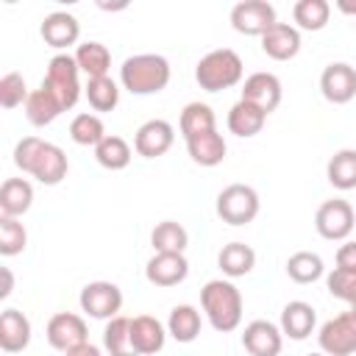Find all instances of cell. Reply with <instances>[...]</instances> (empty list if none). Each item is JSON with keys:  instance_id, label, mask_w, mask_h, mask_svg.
Returning <instances> with one entry per match:
<instances>
[{"instance_id": "6da1fadb", "label": "cell", "mask_w": 356, "mask_h": 356, "mask_svg": "<svg viewBox=\"0 0 356 356\" xmlns=\"http://www.w3.org/2000/svg\"><path fill=\"white\" fill-rule=\"evenodd\" d=\"M14 164L33 175L39 184L44 186H56L67 178V170H70V161H67V153L53 145V142H44L39 136H25L17 142L14 147Z\"/></svg>"}, {"instance_id": "7a4b0ae2", "label": "cell", "mask_w": 356, "mask_h": 356, "mask_svg": "<svg viewBox=\"0 0 356 356\" xmlns=\"http://www.w3.org/2000/svg\"><path fill=\"white\" fill-rule=\"evenodd\" d=\"M200 306L211 328L220 334H228L242 323V292L231 281H222V278L209 281L200 289Z\"/></svg>"}, {"instance_id": "3957f363", "label": "cell", "mask_w": 356, "mask_h": 356, "mask_svg": "<svg viewBox=\"0 0 356 356\" xmlns=\"http://www.w3.org/2000/svg\"><path fill=\"white\" fill-rule=\"evenodd\" d=\"M120 81L131 95H156L170 83V61L159 53H139L122 61Z\"/></svg>"}, {"instance_id": "277c9868", "label": "cell", "mask_w": 356, "mask_h": 356, "mask_svg": "<svg viewBox=\"0 0 356 356\" xmlns=\"http://www.w3.org/2000/svg\"><path fill=\"white\" fill-rule=\"evenodd\" d=\"M242 58L236 50L231 47H220V50H211L206 53L197 67H195V81L200 83V89L206 92H222V89H231L242 81Z\"/></svg>"}, {"instance_id": "5b68a950", "label": "cell", "mask_w": 356, "mask_h": 356, "mask_svg": "<svg viewBox=\"0 0 356 356\" xmlns=\"http://www.w3.org/2000/svg\"><path fill=\"white\" fill-rule=\"evenodd\" d=\"M78 72H81V70H78L75 56H70V53H58V56L50 58L47 72H44V78H42V86L58 97V103L64 106V111L72 108V106L78 103V97H81V81H78Z\"/></svg>"}, {"instance_id": "8992f818", "label": "cell", "mask_w": 356, "mask_h": 356, "mask_svg": "<svg viewBox=\"0 0 356 356\" xmlns=\"http://www.w3.org/2000/svg\"><path fill=\"white\" fill-rule=\"evenodd\" d=\"M259 192L248 184H231L217 195V217L228 225H248L259 214Z\"/></svg>"}, {"instance_id": "52a82bcc", "label": "cell", "mask_w": 356, "mask_h": 356, "mask_svg": "<svg viewBox=\"0 0 356 356\" xmlns=\"http://www.w3.org/2000/svg\"><path fill=\"white\" fill-rule=\"evenodd\" d=\"M353 222H356V211H353V206H350L348 200H342V197L325 200V203L317 209V214H314V228H317V234H320L323 239H328V242H342V239H348L350 231H353Z\"/></svg>"}, {"instance_id": "ba28073f", "label": "cell", "mask_w": 356, "mask_h": 356, "mask_svg": "<svg viewBox=\"0 0 356 356\" xmlns=\"http://www.w3.org/2000/svg\"><path fill=\"white\" fill-rule=\"evenodd\" d=\"M320 350L325 356H350L356 353V312H342L337 317H331L328 323H323L320 334H317Z\"/></svg>"}, {"instance_id": "9c48e42d", "label": "cell", "mask_w": 356, "mask_h": 356, "mask_svg": "<svg viewBox=\"0 0 356 356\" xmlns=\"http://www.w3.org/2000/svg\"><path fill=\"white\" fill-rule=\"evenodd\" d=\"M275 22V8L267 0H242L231 8V25L245 36H264Z\"/></svg>"}, {"instance_id": "30bf717a", "label": "cell", "mask_w": 356, "mask_h": 356, "mask_svg": "<svg viewBox=\"0 0 356 356\" xmlns=\"http://www.w3.org/2000/svg\"><path fill=\"white\" fill-rule=\"evenodd\" d=\"M81 309L95 320H111L122 309V292L111 281H92L81 289Z\"/></svg>"}, {"instance_id": "8fae6325", "label": "cell", "mask_w": 356, "mask_h": 356, "mask_svg": "<svg viewBox=\"0 0 356 356\" xmlns=\"http://www.w3.org/2000/svg\"><path fill=\"white\" fill-rule=\"evenodd\" d=\"M86 337H89V328H86V323H83L81 314L58 312V314H53V317L47 320V342H50L56 350H61V353H67V350L83 345Z\"/></svg>"}, {"instance_id": "7c38bea8", "label": "cell", "mask_w": 356, "mask_h": 356, "mask_svg": "<svg viewBox=\"0 0 356 356\" xmlns=\"http://www.w3.org/2000/svg\"><path fill=\"white\" fill-rule=\"evenodd\" d=\"M320 92L328 103L342 106L356 97V70L345 61H334L320 75Z\"/></svg>"}, {"instance_id": "4fadbf2b", "label": "cell", "mask_w": 356, "mask_h": 356, "mask_svg": "<svg viewBox=\"0 0 356 356\" xmlns=\"http://www.w3.org/2000/svg\"><path fill=\"white\" fill-rule=\"evenodd\" d=\"M175 142V128L167 120H147L139 125L134 136V150L142 159H159L164 156Z\"/></svg>"}, {"instance_id": "5bb4252c", "label": "cell", "mask_w": 356, "mask_h": 356, "mask_svg": "<svg viewBox=\"0 0 356 356\" xmlns=\"http://www.w3.org/2000/svg\"><path fill=\"white\" fill-rule=\"evenodd\" d=\"M284 345V334L270 320H253L242 331V348L250 356H278Z\"/></svg>"}, {"instance_id": "9a60e30c", "label": "cell", "mask_w": 356, "mask_h": 356, "mask_svg": "<svg viewBox=\"0 0 356 356\" xmlns=\"http://www.w3.org/2000/svg\"><path fill=\"white\" fill-rule=\"evenodd\" d=\"M239 100H248V103L259 106L264 114L275 111L278 103H281V81H278V75H273V72L248 75L245 83H242V97Z\"/></svg>"}, {"instance_id": "2e32d148", "label": "cell", "mask_w": 356, "mask_h": 356, "mask_svg": "<svg viewBox=\"0 0 356 356\" xmlns=\"http://www.w3.org/2000/svg\"><path fill=\"white\" fill-rule=\"evenodd\" d=\"M189 275V261L184 253H153L145 264V278L153 286H175Z\"/></svg>"}, {"instance_id": "e0dca14e", "label": "cell", "mask_w": 356, "mask_h": 356, "mask_svg": "<svg viewBox=\"0 0 356 356\" xmlns=\"http://www.w3.org/2000/svg\"><path fill=\"white\" fill-rule=\"evenodd\" d=\"M39 33H42L44 44H50V47H56V50H64V47H70V44L78 42V36H81V22H78L70 11H53V14H47V17L42 19Z\"/></svg>"}, {"instance_id": "ac0fdd59", "label": "cell", "mask_w": 356, "mask_h": 356, "mask_svg": "<svg viewBox=\"0 0 356 356\" xmlns=\"http://www.w3.org/2000/svg\"><path fill=\"white\" fill-rule=\"evenodd\" d=\"M261 50L275 61H289L300 53V31L289 22H275L261 36Z\"/></svg>"}, {"instance_id": "d6986e66", "label": "cell", "mask_w": 356, "mask_h": 356, "mask_svg": "<svg viewBox=\"0 0 356 356\" xmlns=\"http://www.w3.org/2000/svg\"><path fill=\"white\" fill-rule=\"evenodd\" d=\"M164 339H167V331L156 317H150V314L131 317V345L139 356L159 353L164 348Z\"/></svg>"}, {"instance_id": "ffe728a7", "label": "cell", "mask_w": 356, "mask_h": 356, "mask_svg": "<svg viewBox=\"0 0 356 356\" xmlns=\"http://www.w3.org/2000/svg\"><path fill=\"white\" fill-rule=\"evenodd\" d=\"M186 150H189V159L200 167H217L222 164L225 153H228V145L222 139V134L214 131H203V134H195L186 139Z\"/></svg>"}, {"instance_id": "44dd1931", "label": "cell", "mask_w": 356, "mask_h": 356, "mask_svg": "<svg viewBox=\"0 0 356 356\" xmlns=\"http://www.w3.org/2000/svg\"><path fill=\"white\" fill-rule=\"evenodd\" d=\"M31 342V320L19 309H3L0 314V348L6 353H19Z\"/></svg>"}, {"instance_id": "7402d4cb", "label": "cell", "mask_w": 356, "mask_h": 356, "mask_svg": "<svg viewBox=\"0 0 356 356\" xmlns=\"http://www.w3.org/2000/svg\"><path fill=\"white\" fill-rule=\"evenodd\" d=\"M314 323H317V314L314 309L306 303V300H289L284 309H281V334H286L289 339H306L312 331H314Z\"/></svg>"}, {"instance_id": "603a6c76", "label": "cell", "mask_w": 356, "mask_h": 356, "mask_svg": "<svg viewBox=\"0 0 356 356\" xmlns=\"http://www.w3.org/2000/svg\"><path fill=\"white\" fill-rule=\"evenodd\" d=\"M33 203V186L25 178H6L0 186V214L22 217Z\"/></svg>"}, {"instance_id": "cb8c5ba5", "label": "cell", "mask_w": 356, "mask_h": 356, "mask_svg": "<svg viewBox=\"0 0 356 356\" xmlns=\"http://www.w3.org/2000/svg\"><path fill=\"white\" fill-rule=\"evenodd\" d=\"M264 122H267V114L248 100H236L228 111V131L234 136H242V139L256 136L264 128Z\"/></svg>"}, {"instance_id": "d4e9b609", "label": "cell", "mask_w": 356, "mask_h": 356, "mask_svg": "<svg viewBox=\"0 0 356 356\" xmlns=\"http://www.w3.org/2000/svg\"><path fill=\"white\" fill-rule=\"evenodd\" d=\"M61 111H64V106H61L58 97H56L53 92H47L44 86L33 89V92L28 95V100H25V117H28V122L36 125V128L50 125Z\"/></svg>"}, {"instance_id": "484cf974", "label": "cell", "mask_w": 356, "mask_h": 356, "mask_svg": "<svg viewBox=\"0 0 356 356\" xmlns=\"http://www.w3.org/2000/svg\"><path fill=\"white\" fill-rule=\"evenodd\" d=\"M75 61H78V70L89 78H103L108 75V67H111V53L103 42H83L75 47Z\"/></svg>"}, {"instance_id": "4316f807", "label": "cell", "mask_w": 356, "mask_h": 356, "mask_svg": "<svg viewBox=\"0 0 356 356\" xmlns=\"http://www.w3.org/2000/svg\"><path fill=\"white\" fill-rule=\"evenodd\" d=\"M217 264L228 278H242V275H248L253 270L256 253L245 242H228V245H222V250L217 256Z\"/></svg>"}, {"instance_id": "83f0119b", "label": "cell", "mask_w": 356, "mask_h": 356, "mask_svg": "<svg viewBox=\"0 0 356 356\" xmlns=\"http://www.w3.org/2000/svg\"><path fill=\"white\" fill-rule=\"evenodd\" d=\"M325 175H328V184H331L334 189H339V192L356 189V150H353V147L337 150V153L328 159Z\"/></svg>"}, {"instance_id": "f1b7e54d", "label": "cell", "mask_w": 356, "mask_h": 356, "mask_svg": "<svg viewBox=\"0 0 356 356\" xmlns=\"http://www.w3.org/2000/svg\"><path fill=\"white\" fill-rule=\"evenodd\" d=\"M200 312L189 303H181L170 312V320H167V334L175 339V342H195L197 334H200Z\"/></svg>"}, {"instance_id": "f546056e", "label": "cell", "mask_w": 356, "mask_h": 356, "mask_svg": "<svg viewBox=\"0 0 356 356\" xmlns=\"http://www.w3.org/2000/svg\"><path fill=\"white\" fill-rule=\"evenodd\" d=\"M103 348L108 350V356H139L131 345V317H111L106 320L103 328Z\"/></svg>"}, {"instance_id": "4dcf8cb0", "label": "cell", "mask_w": 356, "mask_h": 356, "mask_svg": "<svg viewBox=\"0 0 356 356\" xmlns=\"http://www.w3.org/2000/svg\"><path fill=\"white\" fill-rule=\"evenodd\" d=\"M178 128H181V136L189 139L195 134H203V131H214L217 128V117L211 111L209 103H186L184 111H181V120H178Z\"/></svg>"}, {"instance_id": "1f68e13d", "label": "cell", "mask_w": 356, "mask_h": 356, "mask_svg": "<svg viewBox=\"0 0 356 356\" xmlns=\"http://www.w3.org/2000/svg\"><path fill=\"white\" fill-rule=\"evenodd\" d=\"M150 245L156 253H184L186 245H189V234L181 222L175 220H164L153 228L150 234Z\"/></svg>"}, {"instance_id": "d6a6232c", "label": "cell", "mask_w": 356, "mask_h": 356, "mask_svg": "<svg viewBox=\"0 0 356 356\" xmlns=\"http://www.w3.org/2000/svg\"><path fill=\"white\" fill-rule=\"evenodd\" d=\"M323 273H325V264L312 250H298L286 259V275L295 284H314L317 278H323Z\"/></svg>"}, {"instance_id": "836d02e7", "label": "cell", "mask_w": 356, "mask_h": 356, "mask_svg": "<svg viewBox=\"0 0 356 356\" xmlns=\"http://www.w3.org/2000/svg\"><path fill=\"white\" fill-rule=\"evenodd\" d=\"M95 159L106 170H125L131 164V145L117 134H106V139L95 147Z\"/></svg>"}, {"instance_id": "e575fe53", "label": "cell", "mask_w": 356, "mask_h": 356, "mask_svg": "<svg viewBox=\"0 0 356 356\" xmlns=\"http://www.w3.org/2000/svg\"><path fill=\"white\" fill-rule=\"evenodd\" d=\"M70 136L75 145H83V147H97L103 139H106V128H103V120L92 111H83V114H75L72 122H70Z\"/></svg>"}, {"instance_id": "d590c367", "label": "cell", "mask_w": 356, "mask_h": 356, "mask_svg": "<svg viewBox=\"0 0 356 356\" xmlns=\"http://www.w3.org/2000/svg\"><path fill=\"white\" fill-rule=\"evenodd\" d=\"M83 95H86V100L95 111H114L117 103H120V86L108 75L89 78L86 86H83Z\"/></svg>"}, {"instance_id": "8d00e7d4", "label": "cell", "mask_w": 356, "mask_h": 356, "mask_svg": "<svg viewBox=\"0 0 356 356\" xmlns=\"http://www.w3.org/2000/svg\"><path fill=\"white\" fill-rule=\"evenodd\" d=\"M292 17L303 31H323L331 17V6L325 0H298L292 6Z\"/></svg>"}, {"instance_id": "74e56055", "label": "cell", "mask_w": 356, "mask_h": 356, "mask_svg": "<svg viewBox=\"0 0 356 356\" xmlns=\"http://www.w3.org/2000/svg\"><path fill=\"white\" fill-rule=\"evenodd\" d=\"M28 245V231L17 217H3L0 214V253L3 256H17Z\"/></svg>"}, {"instance_id": "f35d334b", "label": "cell", "mask_w": 356, "mask_h": 356, "mask_svg": "<svg viewBox=\"0 0 356 356\" xmlns=\"http://www.w3.org/2000/svg\"><path fill=\"white\" fill-rule=\"evenodd\" d=\"M325 286L334 298L345 300L350 312H356V273H345V270H331L325 275Z\"/></svg>"}, {"instance_id": "ab89813d", "label": "cell", "mask_w": 356, "mask_h": 356, "mask_svg": "<svg viewBox=\"0 0 356 356\" xmlns=\"http://www.w3.org/2000/svg\"><path fill=\"white\" fill-rule=\"evenodd\" d=\"M28 86H25V78L19 72H6L0 78V106L3 108H17L28 100Z\"/></svg>"}, {"instance_id": "60d3db41", "label": "cell", "mask_w": 356, "mask_h": 356, "mask_svg": "<svg viewBox=\"0 0 356 356\" xmlns=\"http://www.w3.org/2000/svg\"><path fill=\"white\" fill-rule=\"evenodd\" d=\"M337 270L356 273V242H345L337 250Z\"/></svg>"}, {"instance_id": "b9f144b4", "label": "cell", "mask_w": 356, "mask_h": 356, "mask_svg": "<svg viewBox=\"0 0 356 356\" xmlns=\"http://www.w3.org/2000/svg\"><path fill=\"white\" fill-rule=\"evenodd\" d=\"M64 356H103V350H100L97 345H92V342H83V345H78V348L67 350Z\"/></svg>"}, {"instance_id": "7bdbcfd3", "label": "cell", "mask_w": 356, "mask_h": 356, "mask_svg": "<svg viewBox=\"0 0 356 356\" xmlns=\"http://www.w3.org/2000/svg\"><path fill=\"white\" fill-rule=\"evenodd\" d=\"M11 286H14L11 270H8V267H3V289H0V298H8V295H11Z\"/></svg>"}, {"instance_id": "ee69618b", "label": "cell", "mask_w": 356, "mask_h": 356, "mask_svg": "<svg viewBox=\"0 0 356 356\" xmlns=\"http://www.w3.org/2000/svg\"><path fill=\"white\" fill-rule=\"evenodd\" d=\"M337 8H339V11H345V14H356V3H348V0H339V3H337Z\"/></svg>"}, {"instance_id": "f6af8a7d", "label": "cell", "mask_w": 356, "mask_h": 356, "mask_svg": "<svg viewBox=\"0 0 356 356\" xmlns=\"http://www.w3.org/2000/svg\"><path fill=\"white\" fill-rule=\"evenodd\" d=\"M309 356H325V353H323V350H317V353H309Z\"/></svg>"}]
</instances>
